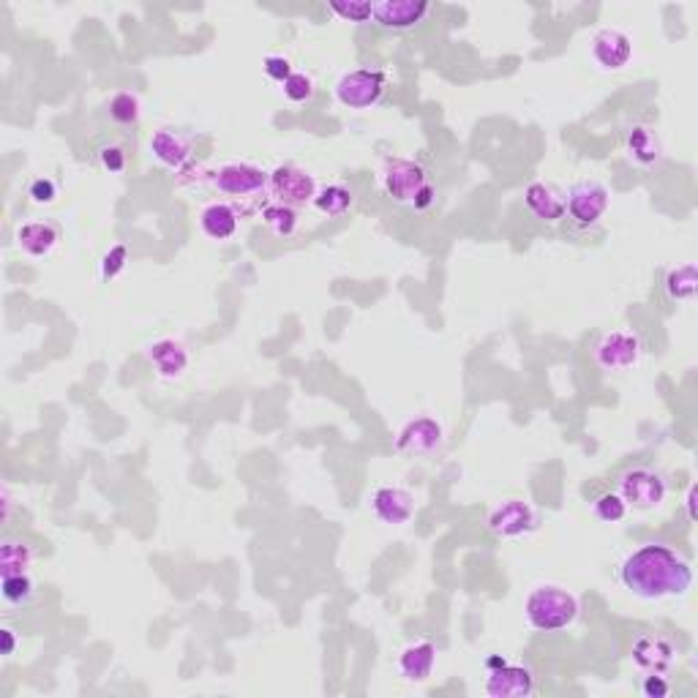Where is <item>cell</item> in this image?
<instances>
[{
	"mask_svg": "<svg viewBox=\"0 0 698 698\" xmlns=\"http://www.w3.org/2000/svg\"><path fill=\"white\" fill-rule=\"evenodd\" d=\"M213 189L230 200H254L270 194V175L251 164H224L213 172Z\"/></svg>",
	"mask_w": 698,
	"mask_h": 698,
	"instance_id": "obj_4",
	"label": "cell"
},
{
	"mask_svg": "<svg viewBox=\"0 0 698 698\" xmlns=\"http://www.w3.org/2000/svg\"><path fill=\"white\" fill-rule=\"evenodd\" d=\"M202 232L213 240H230L238 232V210L227 202H213L202 210Z\"/></svg>",
	"mask_w": 698,
	"mask_h": 698,
	"instance_id": "obj_22",
	"label": "cell"
},
{
	"mask_svg": "<svg viewBox=\"0 0 698 698\" xmlns=\"http://www.w3.org/2000/svg\"><path fill=\"white\" fill-rule=\"evenodd\" d=\"M385 189L401 205H412L415 210H426L437 202V189L431 186L429 172L418 161L390 159L385 167Z\"/></svg>",
	"mask_w": 698,
	"mask_h": 698,
	"instance_id": "obj_3",
	"label": "cell"
},
{
	"mask_svg": "<svg viewBox=\"0 0 698 698\" xmlns=\"http://www.w3.org/2000/svg\"><path fill=\"white\" fill-rule=\"evenodd\" d=\"M619 497L625 499V505H633V508L639 510H652L666 499V483L652 469H630L619 480Z\"/></svg>",
	"mask_w": 698,
	"mask_h": 698,
	"instance_id": "obj_8",
	"label": "cell"
},
{
	"mask_svg": "<svg viewBox=\"0 0 698 698\" xmlns=\"http://www.w3.org/2000/svg\"><path fill=\"white\" fill-rule=\"evenodd\" d=\"M262 219L270 227L273 235L279 238H290L292 232L298 230V213L290 205H281V202H270L262 208Z\"/></svg>",
	"mask_w": 698,
	"mask_h": 698,
	"instance_id": "obj_26",
	"label": "cell"
},
{
	"mask_svg": "<svg viewBox=\"0 0 698 698\" xmlns=\"http://www.w3.org/2000/svg\"><path fill=\"white\" fill-rule=\"evenodd\" d=\"M3 655H14V647H17V639H14V630H3Z\"/></svg>",
	"mask_w": 698,
	"mask_h": 698,
	"instance_id": "obj_38",
	"label": "cell"
},
{
	"mask_svg": "<svg viewBox=\"0 0 698 698\" xmlns=\"http://www.w3.org/2000/svg\"><path fill=\"white\" fill-rule=\"evenodd\" d=\"M60 243V227L52 221H28L17 230V246L30 257H50Z\"/></svg>",
	"mask_w": 698,
	"mask_h": 698,
	"instance_id": "obj_18",
	"label": "cell"
},
{
	"mask_svg": "<svg viewBox=\"0 0 698 698\" xmlns=\"http://www.w3.org/2000/svg\"><path fill=\"white\" fill-rule=\"evenodd\" d=\"M527 622L535 630L543 633H554V630L568 628L579 617V600L570 595L568 589L562 587H538L532 589V595L527 598L524 606Z\"/></svg>",
	"mask_w": 698,
	"mask_h": 698,
	"instance_id": "obj_2",
	"label": "cell"
},
{
	"mask_svg": "<svg viewBox=\"0 0 698 698\" xmlns=\"http://www.w3.org/2000/svg\"><path fill=\"white\" fill-rule=\"evenodd\" d=\"M524 205H527V210L535 219L549 221V224H554V221L565 216V197L557 189L540 183V180L529 183L527 189H524Z\"/></svg>",
	"mask_w": 698,
	"mask_h": 698,
	"instance_id": "obj_19",
	"label": "cell"
},
{
	"mask_svg": "<svg viewBox=\"0 0 698 698\" xmlns=\"http://www.w3.org/2000/svg\"><path fill=\"white\" fill-rule=\"evenodd\" d=\"M619 581L636 598H682L693 584V570L688 559L679 557L669 546L647 543L622 562Z\"/></svg>",
	"mask_w": 698,
	"mask_h": 698,
	"instance_id": "obj_1",
	"label": "cell"
},
{
	"mask_svg": "<svg viewBox=\"0 0 698 698\" xmlns=\"http://www.w3.org/2000/svg\"><path fill=\"white\" fill-rule=\"evenodd\" d=\"M609 202V189H606L603 183L584 180V183H576V186L568 191L565 213H568L570 224H573L576 230H589V227H595V224L606 216Z\"/></svg>",
	"mask_w": 698,
	"mask_h": 698,
	"instance_id": "obj_5",
	"label": "cell"
},
{
	"mask_svg": "<svg viewBox=\"0 0 698 698\" xmlns=\"http://www.w3.org/2000/svg\"><path fill=\"white\" fill-rule=\"evenodd\" d=\"M330 14H336L341 22H369L371 14H374V3L369 0H333L328 3Z\"/></svg>",
	"mask_w": 698,
	"mask_h": 698,
	"instance_id": "obj_29",
	"label": "cell"
},
{
	"mask_svg": "<svg viewBox=\"0 0 698 698\" xmlns=\"http://www.w3.org/2000/svg\"><path fill=\"white\" fill-rule=\"evenodd\" d=\"M148 355L153 360V366L159 369L161 377L167 379L180 377L183 369H186V363H189V355H186V349L180 347L178 341H159V344L150 347Z\"/></svg>",
	"mask_w": 698,
	"mask_h": 698,
	"instance_id": "obj_23",
	"label": "cell"
},
{
	"mask_svg": "<svg viewBox=\"0 0 698 698\" xmlns=\"http://www.w3.org/2000/svg\"><path fill=\"white\" fill-rule=\"evenodd\" d=\"M371 508H374V516L382 524L401 527V524H407L415 516V499H412V494L407 489L382 486V489H377L374 499H371Z\"/></svg>",
	"mask_w": 698,
	"mask_h": 698,
	"instance_id": "obj_13",
	"label": "cell"
},
{
	"mask_svg": "<svg viewBox=\"0 0 698 698\" xmlns=\"http://www.w3.org/2000/svg\"><path fill=\"white\" fill-rule=\"evenodd\" d=\"M110 115L120 126H131V123H137V118H140V101H137V96H131V93H115L110 101Z\"/></svg>",
	"mask_w": 698,
	"mask_h": 698,
	"instance_id": "obj_31",
	"label": "cell"
},
{
	"mask_svg": "<svg viewBox=\"0 0 698 698\" xmlns=\"http://www.w3.org/2000/svg\"><path fill=\"white\" fill-rule=\"evenodd\" d=\"M99 164L101 170H107L110 175H120V172L126 170L129 159H126V150L118 148V145H104L99 150Z\"/></svg>",
	"mask_w": 698,
	"mask_h": 698,
	"instance_id": "obj_33",
	"label": "cell"
},
{
	"mask_svg": "<svg viewBox=\"0 0 698 698\" xmlns=\"http://www.w3.org/2000/svg\"><path fill=\"white\" fill-rule=\"evenodd\" d=\"M666 295L674 303H685V300L696 295V265L693 262L682 265V268H674L666 276Z\"/></svg>",
	"mask_w": 698,
	"mask_h": 698,
	"instance_id": "obj_24",
	"label": "cell"
},
{
	"mask_svg": "<svg viewBox=\"0 0 698 698\" xmlns=\"http://www.w3.org/2000/svg\"><path fill=\"white\" fill-rule=\"evenodd\" d=\"M592 58L600 69L619 71L625 69L633 58V41L628 33H622L617 28L600 30L598 36L592 39Z\"/></svg>",
	"mask_w": 698,
	"mask_h": 698,
	"instance_id": "obj_11",
	"label": "cell"
},
{
	"mask_svg": "<svg viewBox=\"0 0 698 698\" xmlns=\"http://www.w3.org/2000/svg\"><path fill=\"white\" fill-rule=\"evenodd\" d=\"M633 660L639 663L641 669L652 671V674H663L674 663V647L660 636H641L636 641V647H633Z\"/></svg>",
	"mask_w": 698,
	"mask_h": 698,
	"instance_id": "obj_20",
	"label": "cell"
},
{
	"mask_svg": "<svg viewBox=\"0 0 698 698\" xmlns=\"http://www.w3.org/2000/svg\"><path fill=\"white\" fill-rule=\"evenodd\" d=\"M625 145H628V156L639 167H655L663 159V145H660L658 131L647 126V123H633L625 131Z\"/></svg>",
	"mask_w": 698,
	"mask_h": 698,
	"instance_id": "obj_17",
	"label": "cell"
},
{
	"mask_svg": "<svg viewBox=\"0 0 698 698\" xmlns=\"http://www.w3.org/2000/svg\"><path fill=\"white\" fill-rule=\"evenodd\" d=\"M314 205H317V210L325 213V216H344V213L352 208V189L339 186V183H336V186H328V189L317 191Z\"/></svg>",
	"mask_w": 698,
	"mask_h": 698,
	"instance_id": "obj_27",
	"label": "cell"
},
{
	"mask_svg": "<svg viewBox=\"0 0 698 698\" xmlns=\"http://www.w3.org/2000/svg\"><path fill=\"white\" fill-rule=\"evenodd\" d=\"M429 14L431 6L423 0H382V3H374L371 20L377 22L379 28L409 30L420 25Z\"/></svg>",
	"mask_w": 698,
	"mask_h": 698,
	"instance_id": "obj_10",
	"label": "cell"
},
{
	"mask_svg": "<svg viewBox=\"0 0 698 698\" xmlns=\"http://www.w3.org/2000/svg\"><path fill=\"white\" fill-rule=\"evenodd\" d=\"M150 153L170 170H183L191 161V140L186 134L161 129L150 137Z\"/></svg>",
	"mask_w": 698,
	"mask_h": 698,
	"instance_id": "obj_15",
	"label": "cell"
},
{
	"mask_svg": "<svg viewBox=\"0 0 698 698\" xmlns=\"http://www.w3.org/2000/svg\"><path fill=\"white\" fill-rule=\"evenodd\" d=\"M641 690H644V696L649 698H666L669 696V682L660 677V674H652V677L644 679V685H641Z\"/></svg>",
	"mask_w": 698,
	"mask_h": 698,
	"instance_id": "obj_37",
	"label": "cell"
},
{
	"mask_svg": "<svg viewBox=\"0 0 698 698\" xmlns=\"http://www.w3.org/2000/svg\"><path fill=\"white\" fill-rule=\"evenodd\" d=\"M3 598L9 606H28L36 598V584L25 573H11L3 576Z\"/></svg>",
	"mask_w": 698,
	"mask_h": 698,
	"instance_id": "obj_28",
	"label": "cell"
},
{
	"mask_svg": "<svg viewBox=\"0 0 698 698\" xmlns=\"http://www.w3.org/2000/svg\"><path fill=\"white\" fill-rule=\"evenodd\" d=\"M33 562V551H30L28 543L22 540H3L0 546V570L3 576H11V573H25Z\"/></svg>",
	"mask_w": 698,
	"mask_h": 698,
	"instance_id": "obj_25",
	"label": "cell"
},
{
	"mask_svg": "<svg viewBox=\"0 0 698 698\" xmlns=\"http://www.w3.org/2000/svg\"><path fill=\"white\" fill-rule=\"evenodd\" d=\"M388 90V77L379 69H358L336 82V96L349 110H366L382 101Z\"/></svg>",
	"mask_w": 698,
	"mask_h": 698,
	"instance_id": "obj_6",
	"label": "cell"
},
{
	"mask_svg": "<svg viewBox=\"0 0 698 698\" xmlns=\"http://www.w3.org/2000/svg\"><path fill=\"white\" fill-rule=\"evenodd\" d=\"M489 524L502 538H521V535H529L532 529L538 527V516H535V510L529 508L527 502L510 499V502L499 505L491 513Z\"/></svg>",
	"mask_w": 698,
	"mask_h": 698,
	"instance_id": "obj_12",
	"label": "cell"
},
{
	"mask_svg": "<svg viewBox=\"0 0 698 698\" xmlns=\"http://www.w3.org/2000/svg\"><path fill=\"white\" fill-rule=\"evenodd\" d=\"M434 663H437V647L431 641H418L412 647L404 649V655L399 660L401 677L409 679V682H426L434 671Z\"/></svg>",
	"mask_w": 698,
	"mask_h": 698,
	"instance_id": "obj_21",
	"label": "cell"
},
{
	"mask_svg": "<svg viewBox=\"0 0 698 698\" xmlns=\"http://www.w3.org/2000/svg\"><path fill=\"white\" fill-rule=\"evenodd\" d=\"M284 96L290 101H295V104L309 101L311 96H314V82H311V77H306V74L295 71L290 80L284 82Z\"/></svg>",
	"mask_w": 698,
	"mask_h": 698,
	"instance_id": "obj_32",
	"label": "cell"
},
{
	"mask_svg": "<svg viewBox=\"0 0 698 698\" xmlns=\"http://www.w3.org/2000/svg\"><path fill=\"white\" fill-rule=\"evenodd\" d=\"M644 355L639 333L633 330H614L609 336H603L595 347V358L606 371H625L633 369Z\"/></svg>",
	"mask_w": 698,
	"mask_h": 698,
	"instance_id": "obj_7",
	"label": "cell"
},
{
	"mask_svg": "<svg viewBox=\"0 0 698 698\" xmlns=\"http://www.w3.org/2000/svg\"><path fill=\"white\" fill-rule=\"evenodd\" d=\"M592 513H595V516H598L600 521H606V524H614V521L625 519V513H628V505H625V499L619 497V494L609 491V494H600V497L595 499V505H592Z\"/></svg>",
	"mask_w": 698,
	"mask_h": 698,
	"instance_id": "obj_30",
	"label": "cell"
},
{
	"mask_svg": "<svg viewBox=\"0 0 698 698\" xmlns=\"http://www.w3.org/2000/svg\"><path fill=\"white\" fill-rule=\"evenodd\" d=\"M270 194L281 205L298 208V205L314 202L317 183H314V178L306 170H298V167L287 164V167H279V170L270 172Z\"/></svg>",
	"mask_w": 698,
	"mask_h": 698,
	"instance_id": "obj_9",
	"label": "cell"
},
{
	"mask_svg": "<svg viewBox=\"0 0 698 698\" xmlns=\"http://www.w3.org/2000/svg\"><path fill=\"white\" fill-rule=\"evenodd\" d=\"M28 197L36 202V205H50V202H55V197H58V186H55V180L50 178L33 180L28 189Z\"/></svg>",
	"mask_w": 698,
	"mask_h": 698,
	"instance_id": "obj_36",
	"label": "cell"
},
{
	"mask_svg": "<svg viewBox=\"0 0 698 698\" xmlns=\"http://www.w3.org/2000/svg\"><path fill=\"white\" fill-rule=\"evenodd\" d=\"M126 260H129V249L126 246H112L110 254L101 262V276L104 279H115L120 270L126 268Z\"/></svg>",
	"mask_w": 698,
	"mask_h": 698,
	"instance_id": "obj_35",
	"label": "cell"
},
{
	"mask_svg": "<svg viewBox=\"0 0 698 698\" xmlns=\"http://www.w3.org/2000/svg\"><path fill=\"white\" fill-rule=\"evenodd\" d=\"M442 445V429L431 418H418L399 434L396 448L409 456H429Z\"/></svg>",
	"mask_w": 698,
	"mask_h": 698,
	"instance_id": "obj_14",
	"label": "cell"
},
{
	"mask_svg": "<svg viewBox=\"0 0 698 698\" xmlns=\"http://www.w3.org/2000/svg\"><path fill=\"white\" fill-rule=\"evenodd\" d=\"M262 69H265V74H268L270 80L281 82V85L295 74V71H292V63L284 58V55H268L265 63H262Z\"/></svg>",
	"mask_w": 698,
	"mask_h": 698,
	"instance_id": "obj_34",
	"label": "cell"
},
{
	"mask_svg": "<svg viewBox=\"0 0 698 698\" xmlns=\"http://www.w3.org/2000/svg\"><path fill=\"white\" fill-rule=\"evenodd\" d=\"M535 690V679L529 674V669L521 666H508L502 663L489 674L486 682V693L494 698H513V696H529Z\"/></svg>",
	"mask_w": 698,
	"mask_h": 698,
	"instance_id": "obj_16",
	"label": "cell"
}]
</instances>
